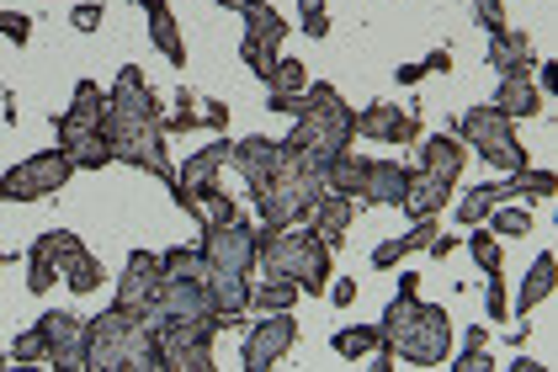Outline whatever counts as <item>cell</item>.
<instances>
[{
	"label": "cell",
	"mask_w": 558,
	"mask_h": 372,
	"mask_svg": "<svg viewBox=\"0 0 558 372\" xmlns=\"http://www.w3.org/2000/svg\"><path fill=\"white\" fill-rule=\"evenodd\" d=\"M107 144H112V166H138L155 181H175V166L166 155V107L160 96L144 85L138 64L118 70V85L107 91Z\"/></svg>",
	"instance_id": "1"
},
{
	"label": "cell",
	"mask_w": 558,
	"mask_h": 372,
	"mask_svg": "<svg viewBox=\"0 0 558 372\" xmlns=\"http://www.w3.org/2000/svg\"><path fill=\"white\" fill-rule=\"evenodd\" d=\"M86 368L96 372H166V351L138 309H101L86 320Z\"/></svg>",
	"instance_id": "2"
},
{
	"label": "cell",
	"mask_w": 558,
	"mask_h": 372,
	"mask_svg": "<svg viewBox=\"0 0 558 372\" xmlns=\"http://www.w3.org/2000/svg\"><path fill=\"white\" fill-rule=\"evenodd\" d=\"M351 139H356V112L341 101V91L336 85H308L299 96V112H293V133L282 144L299 149L303 160L325 176L351 149Z\"/></svg>",
	"instance_id": "3"
},
{
	"label": "cell",
	"mask_w": 558,
	"mask_h": 372,
	"mask_svg": "<svg viewBox=\"0 0 558 372\" xmlns=\"http://www.w3.org/2000/svg\"><path fill=\"white\" fill-rule=\"evenodd\" d=\"M378 331H384L388 351L399 362H410V368H441L447 351H452V320H447V309L421 303L415 288H399V298L388 303L384 320H378Z\"/></svg>",
	"instance_id": "4"
},
{
	"label": "cell",
	"mask_w": 558,
	"mask_h": 372,
	"mask_svg": "<svg viewBox=\"0 0 558 372\" xmlns=\"http://www.w3.org/2000/svg\"><path fill=\"white\" fill-rule=\"evenodd\" d=\"M256 266L266 277H288L299 292H325L330 272H336V255L308 224H288V229H260Z\"/></svg>",
	"instance_id": "5"
},
{
	"label": "cell",
	"mask_w": 558,
	"mask_h": 372,
	"mask_svg": "<svg viewBox=\"0 0 558 372\" xmlns=\"http://www.w3.org/2000/svg\"><path fill=\"white\" fill-rule=\"evenodd\" d=\"M70 283L75 292H96L101 288V261L86 250V240L75 235V229H48V235H38L33 240V250H27V288L44 298L53 283Z\"/></svg>",
	"instance_id": "6"
},
{
	"label": "cell",
	"mask_w": 558,
	"mask_h": 372,
	"mask_svg": "<svg viewBox=\"0 0 558 372\" xmlns=\"http://www.w3.org/2000/svg\"><path fill=\"white\" fill-rule=\"evenodd\" d=\"M325 197V176L303 160L299 149L282 144V166L277 176L256 192V224L260 229H288V224H308V207Z\"/></svg>",
	"instance_id": "7"
},
{
	"label": "cell",
	"mask_w": 558,
	"mask_h": 372,
	"mask_svg": "<svg viewBox=\"0 0 558 372\" xmlns=\"http://www.w3.org/2000/svg\"><path fill=\"white\" fill-rule=\"evenodd\" d=\"M107 91L101 85L81 81L75 85V101L53 118L59 128V149L70 155L75 170H107L112 166V144H107Z\"/></svg>",
	"instance_id": "8"
},
{
	"label": "cell",
	"mask_w": 558,
	"mask_h": 372,
	"mask_svg": "<svg viewBox=\"0 0 558 372\" xmlns=\"http://www.w3.org/2000/svg\"><path fill=\"white\" fill-rule=\"evenodd\" d=\"M218 5H229V11H240V16H245L240 59L256 70L260 85H271L277 59H282V43H288V16H282V11H271L266 0H218Z\"/></svg>",
	"instance_id": "9"
},
{
	"label": "cell",
	"mask_w": 558,
	"mask_h": 372,
	"mask_svg": "<svg viewBox=\"0 0 558 372\" xmlns=\"http://www.w3.org/2000/svg\"><path fill=\"white\" fill-rule=\"evenodd\" d=\"M515 118L506 112H495V107H469L463 118H458V139H469V149H478L484 160L495 170H526V149H521V139H515Z\"/></svg>",
	"instance_id": "10"
},
{
	"label": "cell",
	"mask_w": 558,
	"mask_h": 372,
	"mask_svg": "<svg viewBox=\"0 0 558 372\" xmlns=\"http://www.w3.org/2000/svg\"><path fill=\"white\" fill-rule=\"evenodd\" d=\"M75 176L64 149H44V155H27L16 170L0 176V203H38L48 192H59L64 181Z\"/></svg>",
	"instance_id": "11"
},
{
	"label": "cell",
	"mask_w": 558,
	"mask_h": 372,
	"mask_svg": "<svg viewBox=\"0 0 558 372\" xmlns=\"http://www.w3.org/2000/svg\"><path fill=\"white\" fill-rule=\"evenodd\" d=\"M256 250H260V224H251V218H234V224L203 229V255H208L214 272L251 277V272H256Z\"/></svg>",
	"instance_id": "12"
},
{
	"label": "cell",
	"mask_w": 558,
	"mask_h": 372,
	"mask_svg": "<svg viewBox=\"0 0 558 372\" xmlns=\"http://www.w3.org/2000/svg\"><path fill=\"white\" fill-rule=\"evenodd\" d=\"M229 149H234V139H223V133H218L208 149H197V155H192L186 166H175L171 197L186 207L192 218H197V203H203V197H208V192L218 187V170L229 166Z\"/></svg>",
	"instance_id": "13"
},
{
	"label": "cell",
	"mask_w": 558,
	"mask_h": 372,
	"mask_svg": "<svg viewBox=\"0 0 558 372\" xmlns=\"http://www.w3.org/2000/svg\"><path fill=\"white\" fill-rule=\"evenodd\" d=\"M293 340H299V320L282 309V314H271V320H260L256 331L245 335V346H240V368L245 372H266L277 368L288 351H293Z\"/></svg>",
	"instance_id": "14"
},
{
	"label": "cell",
	"mask_w": 558,
	"mask_h": 372,
	"mask_svg": "<svg viewBox=\"0 0 558 372\" xmlns=\"http://www.w3.org/2000/svg\"><path fill=\"white\" fill-rule=\"evenodd\" d=\"M44 331V346H48V362L59 372H81L86 368V325L70 314V309H48L38 320Z\"/></svg>",
	"instance_id": "15"
},
{
	"label": "cell",
	"mask_w": 558,
	"mask_h": 372,
	"mask_svg": "<svg viewBox=\"0 0 558 372\" xmlns=\"http://www.w3.org/2000/svg\"><path fill=\"white\" fill-rule=\"evenodd\" d=\"M410 192V166H393V160H362L356 176V203L373 207H399Z\"/></svg>",
	"instance_id": "16"
},
{
	"label": "cell",
	"mask_w": 558,
	"mask_h": 372,
	"mask_svg": "<svg viewBox=\"0 0 558 372\" xmlns=\"http://www.w3.org/2000/svg\"><path fill=\"white\" fill-rule=\"evenodd\" d=\"M160 283H166V266H160V255H155V250H133V255H129V272H123V283H118V303L144 314V309L155 303Z\"/></svg>",
	"instance_id": "17"
},
{
	"label": "cell",
	"mask_w": 558,
	"mask_h": 372,
	"mask_svg": "<svg viewBox=\"0 0 558 372\" xmlns=\"http://www.w3.org/2000/svg\"><path fill=\"white\" fill-rule=\"evenodd\" d=\"M229 166L245 176V187L251 192H260L271 176H277V166H282V139H234V149H229Z\"/></svg>",
	"instance_id": "18"
},
{
	"label": "cell",
	"mask_w": 558,
	"mask_h": 372,
	"mask_svg": "<svg viewBox=\"0 0 558 372\" xmlns=\"http://www.w3.org/2000/svg\"><path fill=\"white\" fill-rule=\"evenodd\" d=\"M415 128H421L415 112H399L388 101H367L356 112V133L362 139H378V144H415Z\"/></svg>",
	"instance_id": "19"
},
{
	"label": "cell",
	"mask_w": 558,
	"mask_h": 372,
	"mask_svg": "<svg viewBox=\"0 0 558 372\" xmlns=\"http://www.w3.org/2000/svg\"><path fill=\"white\" fill-rule=\"evenodd\" d=\"M452 187H458V181H441V176H430L426 166L421 170H410V192H404V213H410V224H415V218H436V213H441V207L452 203Z\"/></svg>",
	"instance_id": "20"
},
{
	"label": "cell",
	"mask_w": 558,
	"mask_h": 372,
	"mask_svg": "<svg viewBox=\"0 0 558 372\" xmlns=\"http://www.w3.org/2000/svg\"><path fill=\"white\" fill-rule=\"evenodd\" d=\"M351 207H356L351 197H341V192H330V187H325V197L308 207V229L336 250L345 240V229H351Z\"/></svg>",
	"instance_id": "21"
},
{
	"label": "cell",
	"mask_w": 558,
	"mask_h": 372,
	"mask_svg": "<svg viewBox=\"0 0 558 372\" xmlns=\"http://www.w3.org/2000/svg\"><path fill=\"white\" fill-rule=\"evenodd\" d=\"M430 240H436V218H415V224H410V235H399V240H378L367 261H373V272H393V266H399L404 255L426 250Z\"/></svg>",
	"instance_id": "22"
},
{
	"label": "cell",
	"mask_w": 558,
	"mask_h": 372,
	"mask_svg": "<svg viewBox=\"0 0 558 372\" xmlns=\"http://www.w3.org/2000/svg\"><path fill=\"white\" fill-rule=\"evenodd\" d=\"M489 107H495V112H506V118H537V112H543V91L515 70V75H500Z\"/></svg>",
	"instance_id": "23"
},
{
	"label": "cell",
	"mask_w": 558,
	"mask_h": 372,
	"mask_svg": "<svg viewBox=\"0 0 558 372\" xmlns=\"http://www.w3.org/2000/svg\"><path fill=\"white\" fill-rule=\"evenodd\" d=\"M421 166L430 176H441V181H458L463 170H469V149H463V139H452V133H430L426 144H421Z\"/></svg>",
	"instance_id": "24"
},
{
	"label": "cell",
	"mask_w": 558,
	"mask_h": 372,
	"mask_svg": "<svg viewBox=\"0 0 558 372\" xmlns=\"http://www.w3.org/2000/svg\"><path fill=\"white\" fill-rule=\"evenodd\" d=\"M554 288H558V255H554V250H543V255L532 261V272H526L521 292H515V314L526 320L543 298H554Z\"/></svg>",
	"instance_id": "25"
},
{
	"label": "cell",
	"mask_w": 558,
	"mask_h": 372,
	"mask_svg": "<svg viewBox=\"0 0 558 372\" xmlns=\"http://www.w3.org/2000/svg\"><path fill=\"white\" fill-rule=\"evenodd\" d=\"M489 64L500 70V75H526L532 70V38L526 33H511V27H500V33H489Z\"/></svg>",
	"instance_id": "26"
},
{
	"label": "cell",
	"mask_w": 558,
	"mask_h": 372,
	"mask_svg": "<svg viewBox=\"0 0 558 372\" xmlns=\"http://www.w3.org/2000/svg\"><path fill=\"white\" fill-rule=\"evenodd\" d=\"M149 38H155V48L171 59L175 70L186 64V48H181V27H175L171 11H149Z\"/></svg>",
	"instance_id": "27"
},
{
	"label": "cell",
	"mask_w": 558,
	"mask_h": 372,
	"mask_svg": "<svg viewBox=\"0 0 558 372\" xmlns=\"http://www.w3.org/2000/svg\"><path fill=\"white\" fill-rule=\"evenodd\" d=\"M251 303H256L260 314H282V309H293L299 303V288L288 283V277H266L251 288Z\"/></svg>",
	"instance_id": "28"
},
{
	"label": "cell",
	"mask_w": 558,
	"mask_h": 372,
	"mask_svg": "<svg viewBox=\"0 0 558 372\" xmlns=\"http://www.w3.org/2000/svg\"><path fill=\"white\" fill-rule=\"evenodd\" d=\"M336 357H345V362H356V357H367V351H378L384 346V331L378 325H351V331H336Z\"/></svg>",
	"instance_id": "29"
},
{
	"label": "cell",
	"mask_w": 558,
	"mask_h": 372,
	"mask_svg": "<svg viewBox=\"0 0 558 372\" xmlns=\"http://www.w3.org/2000/svg\"><path fill=\"white\" fill-rule=\"evenodd\" d=\"M484 218H489V235H495V240H521V235L532 229V213H526L521 203H500V207H489Z\"/></svg>",
	"instance_id": "30"
},
{
	"label": "cell",
	"mask_w": 558,
	"mask_h": 372,
	"mask_svg": "<svg viewBox=\"0 0 558 372\" xmlns=\"http://www.w3.org/2000/svg\"><path fill=\"white\" fill-rule=\"evenodd\" d=\"M463 245H469L473 266H478L484 277H489V272H500V240H495L489 229H478V224H473V229H463Z\"/></svg>",
	"instance_id": "31"
},
{
	"label": "cell",
	"mask_w": 558,
	"mask_h": 372,
	"mask_svg": "<svg viewBox=\"0 0 558 372\" xmlns=\"http://www.w3.org/2000/svg\"><path fill=\"white\" fill-rule=\"evenodd\" d=\"M192 128H203V112H197L192 85H181V91H175V107L166 112V133H192Z\"/></svg>",
	"instance_id": "32"
},
{
	"label": "cell",
	"mask_w": 558,
	"mask_h": 372,
	"mask_svg": "<svg viewBox=\"0 0 558 372\" xmlns=\"http://www.w3.org/2000/svg\"><path fill=\"white\" fill-rule=\"evenodd\" d=\"M484 340H489L484 331H469V340H463V351L452 357V368H458V372H489V368H495V357L484 351Z\"/></svg>",
	"instance_id": "33"
},
{
	"label": "cell",
	"mask_w": 558,
	"mask_h": 372,
	"mask_svg": "<svg viewBox=\"0 0 558 372\" xmlns=\"http://www.w3.org/2000/svg\"><path fill=\"white\" fill-rule=\"evenodd\" d=\"M11 362H22V368L48 362V346H44V331H38V325H33L27 335H16V346H11Z\"/></svg>",
	"instance_id": "34"
},
{
	"label": "cell",
	"mask_w": 558,
	"mask_h": 372,
	"mask_svg": "<svg viewBox=\"0 0 558 372\" xmlns=\"http://www.w3.org/2000/svg\"><path fill=\"white\" fill-rule=\"evenodd\" d=\"M271 85H277V91H288V96H303V91H308V70H303L299 59H277Z\"/></svg>",
	"instance_id": "35"
},
{
	"label": "cell",
	"mask_w": 558,
	"mask_h": 372,
	"mask_svg": "<svg viewBox=\"0 0 558 372\" xmlns=\"http://www.w3.org/2000/svg\"><path fill=\"white\" fill-rule=\"evenodd\" d=\"M299 27H303V38H325V33H330L325 0H299Z\"/></svg>",
	"instance_id": "36"
},
{
	"label": "cell",
	"mask_w": 558,
	"mask_h": 372,
	"mask_svg": "<svg viewBox=\"0 0 558 372\" xmlns=\"http://www.w3.org/2000/svg\"><path fill=\"white\" fill-rule=\"evenodd\" d=\"M484 309H489V320H511V298H506V277L500 272H489V292H484Z\"/></svg>",
	"instance_id": "37"
},
{
	"label": "cell",
	"mask_w": 558,
	"mask_h": 372,
	"mask_svg": "<svg viewBox=\"0 0 558 372\" xmlns=\"http://www.w3.org/2000/svg\"><path fill=\"white\" fill-rule=\"evenodd\" d=\"M0 38L27 43L33 38V16H27V11H0Z\"/></svg>",
	"instance_id": "38"
},
{
	"label": "cell",
	"mask_w": 558,
	"mask_h": 372,
	"mask_svg": "<svg viewBox=\"0 0 558 372\" xmlns=\"http://www.w3.org/2000/svg\"><path fill=\"white\" fill-rule=\"evenodd\" d=\"M473 16H478L489 33H500V27H506V0H473Z\"/></svg>",
	"instance_id": "39"
},
{
	"label": "cell",
	"mask_w": 558,
	"mask_h": 372,
	"mask_svg": "<svg viewBox=\"0 0 558 372\" xmlns=\"http://www.w3.org/2000/svg\"><path fill=\"white\" fill-rule=\"evenodd\" d=\"M325 288H330V303H336V309H351V303H356V277H341V283H325Z\"/></svg>",
	"instance_id": "40"
},
{
	"label": "cell",
	"mask_w": 558,
	"mask_h": 372,
	"mask_svg": "<svg viewBox=\"0 0 558 372\" xmlns=\"http://www.w3.org/2000/svg\"><path fill=\"white\" fill-rule=\"evenodd\" d=\"M70 22H75L81 33H96V27H101V5H75V11H70Z\"/></svg>",
	"instance_id": "41"
},
{
	"label": "cell",
	"mask_w": 558,
	"mask_h": 372,
	"mask_svg": "<svg viewBox=\"0 0 558 372\" xmlns=\"http://www.w3.org/2000/svg\"><path fill=\"white\" fill-rule=\"evenodd\" d=\"M203 128H229V107H223V101H208V107H203Z\"/></svg>",
	"instance_id": "42"
},
{
	"label": "cell",
	"mask_w": 558,
	"mask_h": 372,
	"mask_svg": "<svg viewBox=\"0 0 558 372\" xmlns=\"http://www.w3.org/2000/svg\"><path fill=\"white\" fill-rule=\"evenodd\" d=\"M463 245V240H458V235H436V240H430V261H447V255H452V250Z\"/></svg>",
	"instance_id": "43"
},
{
	"label": "cell",
	"mask_w": 558,
	"mask_h": 372,
	"mask_svg": "<svg viewBox=\"0 0 558 372\" xmlns=\"http://www.w3.org/2000/svg\"><path fill=\"white\" fill-rule=\"evenodd\" d=\"M447 70H452V53H447V48L426 53V75H447Z\"/></svg>",
	"instance_id": "44"
},
{
	"label": "cell",
	"mask_w": 558,
	"mask_h": 372,
	"mask_svg": "<svg viewBox=\"0 0 558 372\" xmlns=\"http://www.w3.org/2000/svg\"><path fill=\"white\" fill-rule=\"evenodd\" d=\"M537 91H554L558 96V59H548V64L537 70Z\"/></svg>",
	"instance_id": "45"
},
{
	"label": "cell",
	"mask_w": 558,
	"mask_h": 372,
	"mask_svg": "<svg viewBox=\"0 0 558 372\" xmlns=\"http://www.w3.org/2000/svg\"><path fill=\"white\" fill-rule=\"evenodd\" d=\"M393 81H399V85H415V81H426V64H399V70H393Z\"/></svg>",
	"instance_id": "46"
},
{
	"label": "cell",
	"mask_w": 558,
	"mask_h": 372,
	"mask_svg": "<svg viewBox=\"0 0 558 372\" xmlns=\"http://www.w3.org/2000/svg\"><path fill=\"white\" fill-rule=\"evenodd\" d=\"M138 5H144V11H166V0H138Z\"/></svg>",
	"instance_id": "47"
},
{
	"label": "cell",
	"mask_w": 558,
	"mask_h": 372,
	"mask_svg": "<svg viewBox=\"0 0 558 372\" xmlns=\"http://www.w3.org/2000/svg\"><path fill=\"white\" fill-rule=\"evenodd\" d=\"M5 362H11V357H5V351H0V368H5Z\"/></svg>",
	"instance_id": "48"
}]
</instances>
